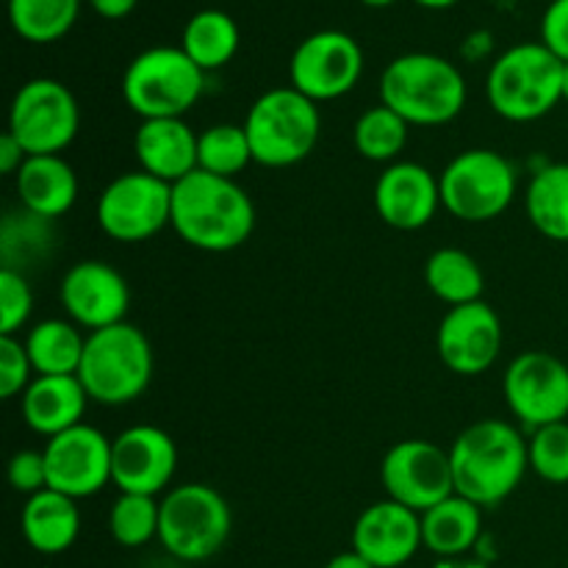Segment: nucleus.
<instances>
[{"label": "nucleus", "instance_id": "f3484780", "mask_svg": "<svg viewBox=\"0 0 568 568\" xmlns=\"http://www.w3.org/2000/svg\"><path fill=\"white\" fill-rule=\"evenodd\" d=\"M436 349L449 372L464 377L491 369L503 349V322L488 303L449 308L436 333Z\"/></svg>", "mask_w": 568, "mask_h": 568}, {"label": "nucleus", "instance_id": "1a4fd4ad", "mask_svg": "<svg viewBox=\"0 0 568 568\" xmlns=\"http://www.w3.org/2000/svg\"><path fill=\"white\" fill-rule=\"evenodd\" d=\"M442 205L464 222H491L516 197V170L497 150H466L438 178Z\"/></svg>", "mask_w": 568, "mask_h": 568}, {"label": "nucleus", "instance_id": "a878e982", "mask_svg": "<svg viewBox=\"0 0 568 568\" xmlns=\"http://www.w3.org/2000/svg\"><path fill=\"white\" fill-rule=\"evenodd\" d=\"M530 225L552 242H568V164H547L532 175L525 194Z\"/></svg>", "mask_w": 568, "mask_h": 568}, {"label": "nucleus", "instance_id": "7c9ffc66", "mask_svg": "<svg viewBox=\"0 0 568 568\" xmlns=\"http://www.w3.org/2000/svg\"><path fill=\"white\" fill-rule=\"evenodd\" d=\"M408 122L392 111L388 105H372L364 114L355 120L353 142L364 159L377 161H394L403 153L405 142H408Z\"/></svg>", "mask_w": 568, "mask_h": 568}, {"label": "nucleus", "instance_id": "4be33fe9", "mask_svg": "<svg viewBox=\"0 0 568 568\" xmlns=\"http://www.w3.org/2000/svg\"><path fill=\"white\" fill-rule=\"evenodd\" d=\"M89 394L78 375H37L22 392L20 410L26 425L44 438H53L81 425Z\"/></svg>", "mask_w": 568, "mask_h": 568}, {"label": "nucleus", "instance_id": "b1692460", "mask_svg": "<svg viewBox=\"0 0 568 568\" xmlns=\"http://www.w3.org/2000/svg\"><path fill=\"white\" fill-rule=\"evenodd\" d=\"M20 525L28 547L37 549L39 555H61L75 544L81 532V514H78L75 499L44 488L28 497Z\"/></svg>", "mask_w": 568, "mask_h": 568}, {"label": "nucleus", "instance_id": "58836bf2", "mask_svg": "<svg viewBox=\"0 0 568 568\" xmlns=\"http://www.w3.org/2000/svg\"><path fill=\"white\" fill-rule=\"evenodd\" d=\"M26 159L28 153L22 150V144L6 131L3 136H0V172H3V175H17L20 166L26 164Z\"/></svg>", "mask_w": 568, "mask_h": 568}, {"label": "nucleus", "instance_id": "0eeeda50", "mask_svg": "<svg viewBox=\"0 0 568 568\" xmlns=\"http://www.w3.org/2000/svg\"><path fill=\"white\" fill-rule=\"evenodd\" d=\"M205 72L183 53V48L142 50L122 75V98L142 120L183 116L200 100Z\"/></svg>", "mask_w": 568, "mask_h": 568}, {"label": "nucleus", "instance_id": "f8f14e48", "mask_svg": "<svg viewBox=\"0 0 568 568\" xmlns=\"http://www.w3.org/2000/svg\"><path fill=\"white\" fill-rule=\"evenodd\" d=\"M381 480L388 499L425 514L455 494L449 449L433 442L408 438L394 444L381 466Z\"/></svg>", "mask_w": 568, "mask_h": 568}, {"label": "nucleus", "instance_id": "37998d69", "mask_svg": "<svg viewBox=\"0 0 568 568\" xmlns=\"http://www.w3.org/2000/svg\"><path fill=\"white\" fill-rule=\"evenodd\" d=\"M414 3H419L422 9H436V11H442V9H453V6L460 3V0H414Z\"/></svg>", "mask_w": 568, "mask_h": 568}, {"label": "nucleus", "instance_id": "c9c22d12", "mask_svg": "<svg viewBox=\"0 0 568 568\" xmlns=\"http://www.w3.org/2000/svg\"><path fill=\"white\" fill-rule=\"evenodd\" d=\"M33 366L26 342L17 336H0V397L11 399L26 392L33 381Z\"/></svg>", "mask_w": 568, "mask_h": 568}, {"label": "nucleus", "instance_id": "4468645a", "mask_svg": "<svg viewBox=\"0 0 568 568\" xmlns=\"http://www.w3.org/2000/svg\"><path fill=\"white\" fill-rule=\"evenodd\" d=\"M288 75L292 87L314 103L344 98L364 75V50L344 31H316L297 44Z\"/></svg>", "mask_w": 568, "mask_h": 568}, {"label": "nucleus", "instance_id": "ea45409f", "mask_svg": "<svg viewBox=\"0 0 568 568\" xmlns=\"http://www.w3.org/2000/svg\"><path fill=\"white\" fill-rule=\"evenodd\" d=\"M136 3L139 0H89V6H92L103 20H122V17H128L136 9Z\"/></svg>", "mask_w": 568, "mask_h": 568}, {"label": "nucleus", "instance_id": "412c9836", "mask_svg": "<svg viewBox=\"0 0 568 568\" xmlns=\"http://www.w3.org/2000/svg\"><path fill=\"white\" fill-rule=\"evenodd\" d=\"M197 133L183 116L142 120L133 136V153L144 172L175 186L197 170Z\"/></svg>", "mask_w": 568, "mask_h": 568}, {"label": "nucleus", "instance_id": "c85d7f7f", "mask_svg": "<svg viewBox=\"0 0 568 568\" xmlns=\"http://www.w3.org/2000/svg\"><path fill=\"white\" fill-rule=\"evenodd\" d=\"M425 277L430 292L436 294L442 303L453 305V308L477 303L483 294V286H486L480 264L458 247L436 250V253L427 258Z\"/></svg>", "mask_w": 568, "mask_h": 568}, {"label": "nucleus", "instance_id": "c03bdc74", "mask_svg": "<svg viewBox=\"0 0 568 568\" xmlns=\"http://www.w3.org/2000/svg\"><path fill=\"white\" fill-rule=\"evenodd\" d=\"M364 6H372V9H386V6H394L397 0H361Z\"/></svg>", "mask_w": 568, "mask_h": 568}, {"label": "nucleus", "instance_id": "f704fd0d", "mask_svg": "<svg viewBox=\"0 0 568 568\" xmlns=\"http://www.w3.org/2000/svg\"><path fill=\"white\" fill-rule=\"evenodd\" d=\"M33 311V292L14 266L0 270V336H14Z\"/></svg>", "mask_w": 568, "mask_h": 568}, {"label": "nucleus", "instance_id": "79ce46f5", "mask_svg": "<svg viewBox=\"0 0 568 568\" xmlns=\"http://www.w3.org/2000/svg\"><path fill=\"white\" fill-rule=\"evenodd\" d=\"M433 568H488L483 560H469V558H453V560H442Z\"/></svg>", "mask_w": 568, "mask_h": 568}, {"label": "nucleus", "instance_id": "a19ab883", "mask_svg": "<svg viewBox=\"0 0 568 568\" xmlns=\"http://www.w3.org/2000/svg\"><path fill=\"white\" fill-rule=\"evenodd\" d=\"M325 568H375V566H372L366 558H361L355 549H349V552H342L336 555V558L327 560Z\"/></svg>", "mask_w": 568, "mask_h": 568}, {"label": "nucleus", "instance_id": "4c0bfd02", "mask_svg": "<svg viewBox=\"0 0 568 568\" xmlns=\"http://www.w3.org/2000/svg\"><path fill=\"white\" fill-rule=\"evenodd\" d=\"M541 44L568 61V0H552L541 17Z\"/></svg>", "mask_w": 568, "mask_h": 568}, {"label": "nucleus", "instance_id": "2f4dec72", "mask_svg": "<svg viewBox=\"0 0 568 568\" xmlns=\"http://www.w3.org/2000/svg\"><path fill=\"white\" fill-rule=\"evenodd\" d=\"M253 161L244 125H211L197 139V170L220 178H236Z\"/></svg>", "mask_w": 568, "mask_h": 568}, {"label": "nucleus", "instance_id": "a211bd4d", "mask_svg": "<svg viewBox=\"0 0 568 568\" xmlns=\"http://www.w3.org/2000/svg\"><path fill=\"white\" fill-rule=\"evenodd\" d=\"M61 305L78 327L89 333L125 322L131 288L125 277L105 261H78L61 277Z\"/></svg>", "mask_w": 568, "mask_h": 568}, {"label": "nucleus", "instance_id": "7ed1b4c3", "mask_svg": "<svg viewBox=\"0 0 568 568\" xmlns=\"http://www.w3.org/2000/svg\"><path fill=\"white\" fill-rule=\"evenodd\" d=\"M383 105L408 125H447L464 111L466 81L458 67L436 53L397 55L381 75Z\"/></svg>", "mask_w": 568, "mask_h": 568}, {"label": "nucleus", "instance_id": "20e7f679", "mask_svg": "<svg viewBox=\"0 0 568 568\" xmlns=\"http://www.w3.org/2000/svg\"><path fill=\"white\" fill-rule=\"evenodd\" d=\"M486 94L503 120H541L564 100V61L541 42L514 44L488 70Z\"/></svg>", "mask_w": 568, "mask_h": 568}, {"label": "nucleus", "instance_id": "dca6fc26", "mask_svg": "<svg viewBox=\"0 0 568 568\" xmlns=\"http://www.w3.org/2000/svg\"><path fill=\"white\" fill-rule=\"evenodd\" d=\"M178 469V447L155 425H133L111 442V483L120 494L159 497Z\"/></svg>", "mask_w": 568, "mask_h": 568}, {"label": "nucleus", "instance_id": "f257e3e1", "mask_svg": "<svg viewBox=\"0 0 568 568\" xmlns=\"http://www.w3.org/2000/svg\"><path fill=\"white\" fill-rule=\"evenodd\" d=\"M172 227L203 253H231L255 227V205L233 178L194 170L172 186Z\"/></svg>", "mask_w": 568, "mask_h": 568}, {"label": "nucleus", "instance_id": "9d476101", "mask_svg": "<svg viewBox=\"0 0 568 568\" xmlns=\"http://www.w3.org/2000/svg\"><path fill=\"white\" fill-rule=\"evenodd\" d=\"M81 111L75 94L53 78H33L17 89L9 133L28 155H61L78 136Z\"/></svg>", "mask_w": 568, "mask_h": 568}, {"label": "nucleus", "instance_id": "6ab92c4d", "mask_svg": "<svg viewBox=\"0 0 568 568\" xmlns=\"http://www.w3.org/2000/svg\"><path fill=\"white\" fill-rule=\"evenodd\" d=\"M422 547V514L394 499L369 505L355 519L353 549L375 568L405 566Z\"/></svg>", "mask_w": 568, "mask_h": 568}, {"label": "nucleus", "instance_id": "473e14b6", "mask_svg": "<svg viewBox=\"0 0 568 568\" xmlns=\"http://www.w3.org/2000/svg\"><path fill=\"white\" fill-rule=\"evenodd\" d=\"M161 521V503L155 497L144 494H120L116 503L111 505L109 530L120 547L139 549L159 538Z\"/></svg>", "mask_w": 568, "mask_h": 568}, {"label": "nucleus", "instance_id": "393cba45", "mask_svg": "<svg viewBox=\"0 0 568 568\" xmlns=\"http://www.w3.org/2000/svg\"><path fill=\"white\" fill-rule=\"evenodd\" d=\"M480 505L469 499L447 497L436 508L422 514V541L436 558L453 560L464 558L466 552L477 547L483 532V514Z\"/></svg>", "mask_w": 568, "mask_h": 568}, {"label": "nucleus", "instance_id": "ddd939ff", "mask_svg": "<svg viewBox=\"0 0 568 568\" xmlns=\"http://www.w3.org/2000/svg\"><path fill=\"white\" fill-rule=\"evenodd\" d=\"M510 414L530 430L568 419V366L552 353L530 349L510 361L503 377Z\"/></svg>", "mask_w": 568, "mask_h": 568}, {"label": "nucleus", "instance_id": "9b49d317", "mask_svg": "<svg viewBox=\"0 0 568 568\" xmlns=\"http://www.w3.org/2000/svg\"><path fill=\"white\" fill-rule=\"evenodd\" d=\"M98 225L114 242H148L172 225V186L144 170L122 172L100 192Z\"/></svg>", "mask_w": 568, "mask_h": 568}, {"label": "nucleus", "instance_id": "6e6552de", "mask_svg": "<svg viewBox=\"0 0 568 568\" xmlns=\"http://www.w3.org/2000/svg\"><path fill=\"white\" fill-rule=\"evenodd\" d=\"M233 516L225 497L205 483H183L161 499L159 541L183 564H200L220 552L231 536Z\"/></svg>", "mask_w": 568, "mask_h": 568}, {"label": "nucleus", "instance_id": "a18cd8bd", "mask_svg": "<svg viewBox=\"0 0 568 568\" xmlns=\"http://www.w3.org/2000/svg\"><path fill=\"white\" fill-rule=\"evenodd\" d=\"M564 100L568 103V61L564 64Z\"/></svg>", "mask_w": 568, "mask_h": 568}, {"label": "nucleus", "instance_id": "f03ea898", "mask_svg": "<svg viewBox=\"0 0 568 568\" xmlns=\"http://www.w3.org/2000/svg\"><path fill=\"white\" fill-rule=\"evenodd\" d=\"M455 494L480 508H494L519 488L530 469V453L510 422L480 419L449 447Z\"/></svg>", "mask_w": 568, "mask_h": 568}, {"label": "nucleus", "instance_id": "72a5a7b5", "mask_svg": "<svg viewBox=\"0 0 568 568\" xmlns=\"http://www.w3.org/2000/svg\"><path fill=\"white\" fill-rule=\"evenodd\" d=\"M530 453V469L541 480L552 486H566L568 483V422H555V425L532 430L527 442Z\"/></svg>", "mask_w": 568, "mask_h": 568}, {"label": "nucleus", "instance_id": "5701e85b", "mask_svg": "<svg viewBox=\"0 0 568 568\" xmlns=\"http://www.w3.org/2000/svg\"><path fill=\"white\" fill-rule=\"evenodd\" d=\"M14 186L22 209L44 222L64 216L78 200V175L61 155H28Z\"/></svg>", "mask_w": 568, "mask_h": 568}, {"label": "nucleus", "instance_id": "423d86ee", "mask_svg": "<svg viewBox=\"0 0 568 568\" xmlns=\"http://www.w3.org/2000/svg\"><path fill=\"white\" fill-rule=\"evenodd\" d=\"M253 161L270 170L294 166L314 153L322 116L311 98L294 87H277L261 94L244 120Z\"/></svg>", "mask_w": 568, "mask_h": 568}, {"label": "nucleus", "instance_id": "2eb2a0df", "mask_svg": "<svg viewBox=\"0 0 568 568\" xmlns=\"http://www.w3.org/2000/svg\"><path fill=\"white\" fill-rule=\"evenodd\" d=\"M48 488L72 499L94 497L111 483V442L92 425H75L44 444Z\"/></svg>", "mask_w": 568, "mask_h": 568}, {"label": "nucleus", "instance_id": "39448f33", "mask_svg": "<svg viewBox=\"0 0 568 568\" xmlns=\"http://www.w3.org/2000/svg\"><path fill=\"white\" fill-rule=\"evenodd\" d=\"M78 381L92 403L116 408L139 399L153 381V349L148 336L128 322L89 333Z\"/></svg>", "mask_w": 568, "mask_h": 568}, {"label": "nucleus", "instance_id": "c756f323", "mask_svg": "<svg viewBox=\"0 0 568 568\" xmlns=\"http://www.w3.org/2000/svg\"><path fill=\"white\" fill-rule=\"evenodd\" d=\"M81 0H9V20L17 37L31 44L59 42L72 31Z\"/></svg>", "mask_w": 568, "mask_h": 568}, {"label": "nucleus", "instance_id": "aec40b11", "mask_svg": "<svg viewBox=\"0 0 568 568\" xmlns=\"http://www.w3.org/2000/svg\"><path fill=\"white\" fill-rule=\"evenodd\" d=\"M442 186L427 166L416 161H394L375 183V209L394 231H419L436 216Z\"/></svg>", "mask_w": 568, "mask_h": 568}, {"label": "nucleus", "instance_id": "e433bc0d", "mask_svg": "<svg viewBox=\"0 0 568 568\" xmlns=\"http://www.w3.org/2000/svg\"><path fill=\"white\" fill-rule=\"evenodd\" d=\"M9 483L17 494H33L48 488V464H44V453L37 449H20L14 458L9 460Z\"/></svg>", "mask_w": 568, "mask_h": 568}, {"label": "nucleus", "instance_id": "bb28decb", "mask_svg": "<svg viewBox=\"0 0 568 568\" xmlns=\"http://www.w3.org/2000/svg\"><path fill=\"white\" fill-rule=\"evenodd\" d=\"M87 338L78 333L75 322L44 320L26 336V349L37 375H78Z\"/></svg>", "mask_w": 568, "mask_h": 568}, {"label": "nucleus", "instance_id": "cd10ccee", "mask_svg": "<svg viewBox=\"0 0 568 568\" xmlns=\"http://www.w3.org/2000/svg\"><path fill=\"white\" fill-rule=\"evenodd\" d=\"M183 53L203 72L220 70L236 55L239 26L220 9H203L183 28Z\"/></svg>", "mask_w": 568, "mask_h": 568}]
</instances>
